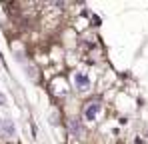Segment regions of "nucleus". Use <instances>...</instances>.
<instances>
[{
    "label": "nucleus",
    "instance_id": "obj_1",
    "mask_svg": "<svg viewBox=\"0 0 148 144\" xmlns=\"http://www.w3.org/2000/svg\"><path fill=\"white\" fill-rule=\"evenodd\" d=\"M72 82H74V86H76L80 92H86V90H90V76H88V72L76 70V72L72 74Z\"/></svg>",
    "mask_w": 148,
    "mask_h": 144
},
{
    "label": "nucleus",
    "instance_id": "obj_5",
    "mask_svg": "<svg viewBox=\"0 0 148 144\" xmlns=\"http://www.w3.org/2000/svg\"><path fill=\"white\" fill-rule=\"evenodd\" d=\"M4 102H6V96H4L2 92H0V104H4Z\"/></svg>",
    "mask_w": 148,
    "mask_h": 144
},
{
    "label": "nucleus",
    "instance_id": "obj_3",
    "mask_svg": "<svg viewBox=\"0 0 148 144\" xmlns=\"http://www.w3.org/2000/svg\"><path fill=\"white\" fill-rule=\"evenodd\" d=\"M100 112H102V104L100 102H88L86 108H84V120L86 122H96L100 118Z\"/></svg>",
    "mask_w": 148,
    "mask_h": 144
},
{
    "label": "nucleus",
    "instance_id": "obj_2",
    "mask_svg": "<svg viewBox=\"0 0 148 144\" xmlns=\"http://www.w3.org/2000/svg\"><path fill=\"white\" fill-rule=\"evenodd\" d=\"M18 130H16V124L12 118H0V136L4 138H16Z\"/></svg>",
    "mask_w": 148,
    "mask_h": 144
},
{
    "label": "nucleus",
    "instance_id": "obj_4",
    "mask_svg": "<svg viewBox=\"0 0 148 144\" xmlns=\"http://www.w3.org/2000/svg\"><path fill=\"white\" fill-rule=\"evenodd\" d=\"M70 132H72L74 136H82V134H84V130H82L80 122H78L76 118H72V120H70Z\"/></svg>",
    "mask_w": 148,
    "mask_h": 144
}]
</instances>
